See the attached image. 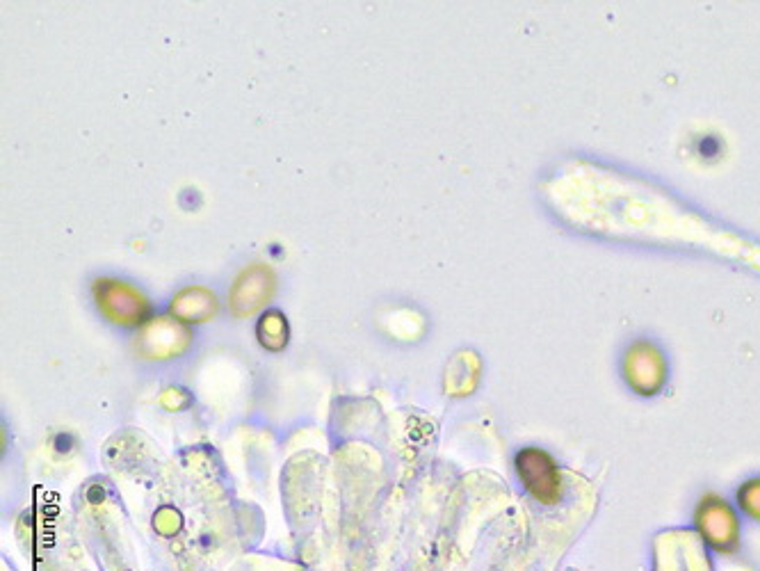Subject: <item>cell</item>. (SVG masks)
<instances>
[{"label": "cell", "instance_id": "1", "mask_svg": "<svg viewBox=\"0 0 760 571\" xmlns=\"http://www.w3.org/2000/svg\"><path fill=\"white\" fill-rule=\"evenodd\" d=\"M96 307L110 323L119 327H144L151 318V302L140 288L124 279L101 277L92 286Z\"/></svg>", "mask_w": 760, "mask_h": 571}, {"label": "cell", "instance_id": "2", "mask_svg": "<svg viewBox=\"0 0 760 571\" xmlns=\"http://www.w3.org/2000/svg\"><path fill=\"white\" fill-rule=\"evenodd\" d=\"M624 375L635 393L656 396L667 382V359L656 343L637 341L624 357Z\"/></svg>", "mask_w": 760, "mask_h": 571}, {"label": "cell", "instance_id": "3", "mask_svg": "<svg viewBox=\"0 0 760 571\" xmlns=\"http://www.w3.org/2000/svg\"><path fill=\"white\" fill-rule=\"evenodd\" d=\"M516 471H519V478L525 489H528L539 503H557V498L562 494L560 471H557V464L546 450H521V453L516 455Z\"/></svg>", "mask_w": 760, "mask_h": 571}, {"label": "cell", "instance_id": "4", "mask_svg": "<svg viewBox=\"0 0 760 571\" xmlns=\"http://www.w3.org/2000/svg\"><path fill=\"white\" fill-rule=\"evenodd\" d=\"M274 288H277V277H274L272 268L268 265H249L233 281L229 307L240 318L252 316L272 300Z\"/></svg>", "mask_w": 760, "mask_h": 571}, {"label": "cell", "instance_id": "5", "mask_svg": "<svg viewBox=\"0 0 760 571\" xmlns=\"http://www.w3.org/2000/svg\"><path fill=\"white\" fill-rule=\"evenodd\" d=\"M192 341L190 329L179 320L158 318L142 327L137 348L144 359H169L188 350Z\"/></svg>", "mask_w": 760, "mask_h": 571}, {"label": "cell", "instance_id": "6", "mask_svg": "<svg viewBox=\"0 0 760 571\" xmlns=\"http://www.w3.org/2000/svg\"><path fill=\"white\" fill-rule=\"evenodd\" d=\"M169 309H172L174 320H179V323L188 327L208 323L210 318L217 316V309L220 307H217V297L213 295V291H208L204 286H190L183 288V291L174 297Z\"/></svg>", "mask_w": 760, "mask_h": 571}, {"label": "cell", "instance_id": "7", "mask_svg": "<svg viewBox=\"0 0 760 571\" xmlns=\"http://www.w3.org/2000/svg\"><path fill=\"white\" fill-rule=\"evenodd\" d=\"M699 526L710 542H719V549H726V544L735 542V519L729 505L719 501L717 496H708L706 501H701L697 512Z\"/></svg>", "mask_w": 760, "mask_h": 571}, {"label": "cell", "instance_id": "8", "mask_svg": "<svg viewBox=\"0 0 760 571\" xmlns=\"http://www.w3.org/2000/svg\"><path fill=\"white\" fill-rule=\"evenodd\" d=\"M256 334L263 348L274 350V352L284 350L288 343V320L284 318V313L274 311V309L265 311L261 320H258Z\"/></svg>", "mask_w": 760, "mask_h": 571}, {"label": "cell", "instance_id": "9", "mask_svg": "<svg viewBox=\"0 0 760 571\" xmlns=\"http://www.w3.org/2000/svg\"><path fill=\"white\" fill-rule=\"evenodd\" d=\"M738 501L742 510L751 514V517L760 519V478L749 480L738 489Z\"/></svg>", "mask_w": 760, "mask_h": 571}]
</instances>
